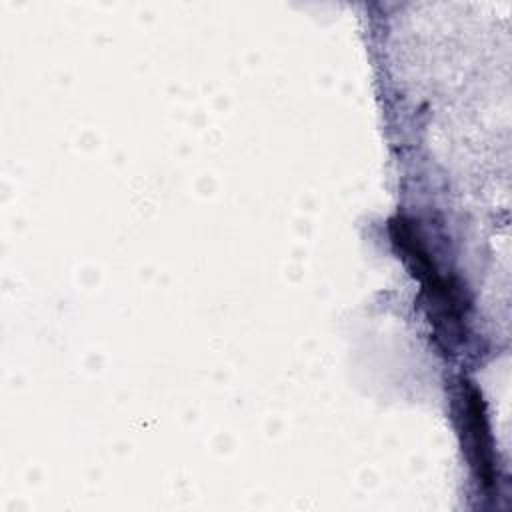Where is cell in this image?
<instances>
[{"mask_svg": "<svg viewBox=\"0 0 512 512\" xmlns=\"http://www.w3.org/2000/svg\"><path fill=\"white\" fill-rule=\"evenodd\" d=\"M392 238L402 250L404 258L412 264L414 276L422 280L424 294L428 298V304L434 306L432 314L436 316V322L446 328V334L452 336L462 328V314H464V300L462 290L454 284H450L440 270L436 268L432 256H428L426 248L422 246L420 238L416 236V230L410 222L404 218H398L392 222Z\"/></svg>", "mask_w": 512, "mask_h": 512, "instance_id": "cell-1", "label": "cell"}, {"mask_svg": "<svg viewBox=\"0 0 512 512\" xmlns=\"http://www.w3.org/2000/svg\"><path fill=\"white\" fill-rule=\"evenodd\" d=\"M462 420L468 436V450L472 456V466L476 468L478 478L484 486H492L494 482V464H492V444L490 432L486 424V416L482 412V398L478 390L470 384L462 388Z\"/></svg>", "mask_w": 512, "mask_h": 512, "instance_id": "cell-2", "label": "cell"}]
</instances>
